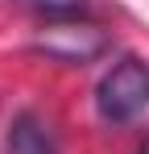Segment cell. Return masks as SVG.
<instances>
[{
    "mask_svg": "<svg viewBox=\"0 0 149 154\" xmlns=\"http://www.w3.org/2000/svg\"><path fill=\"white\" fill-rule=\"evenodd\" d=\"M95 108L104 121L124 125L149 108V63L145 58H120L95 88Z\"/></svg>",
    "mask_w": 149,
    "mask_h": 154,
    "instance_id": "6da1fadb",
    "label": "cell"
},
{
    "mask_svg": "<svg viewBox=\"0 0 149 154\" xmlns=\"http://www.w3.org/2000/svg\"><path fill=\"white\" fill-rule=\"evenodd\" d=\"M33 50H42L54 63H91L108 50V33L91 21H58L33 38Z\"/></svg>",
    "mask_w": 149,
    "mask_h": 154,
    "instance_id": "7a4b0ae2",
    "label": "cell"
},
{
    "mask_svg": "<svg viewBox=\"0 0 149 154\" xmlns=\"http://www.w3.org/2000/svg\"><path fill=\"white\" fill-rule=\"evenodd\" d=\"M8 154H54V142H50L46 125L33 112H21L8 125Z\"/></svg>",
    "mask_w": 149,
    "mask_h": 154,
    "instance_id": "3957f363",
    "label": "cell"
},
{
    "mask_svg": "<svg viewBox=\"0 0 149 154\" xmlns=\"http://www.w3.org/2000/svg\"><path fill=\"white\" fill-rule=\"evenodd\" d=\"M29 13H42V17H79L87 8V0H17Z\"/></svg>",
    "mask_w": 149,
    "mask_h": 154,
    "instance_id": "277c9868",
    "label": "cell"
},
{
    "mask_svg": "<svg viewBox=\"0 0 149 154\" xmlns=\"http://www.w3.org/2000/svg\"><path fill=\"white\" fill-rule=\"evenodd\" d=\"M141 154H149V142H145V146H141Z\"/></svg>",
    "mask_w": 149,
    "mask_h": 154,
    "instance_id": "5b68a950",
    "label": "cell"
}]
</instances>
